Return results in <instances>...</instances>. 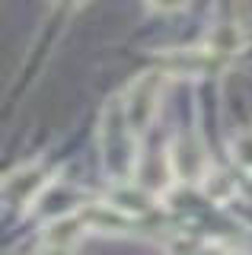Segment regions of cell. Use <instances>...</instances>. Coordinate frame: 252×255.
<instances>
[{
  "label": "cell",
  "instance_id": "3957f363",
  "mask_svg": "<svg viewBox=\"0 0 252 255\" xmlns=\"http://www.w3.org/2000/svg\"><path fill=\"white\" fill-rule=\"evenodd\" d=\"M169 172L179 182H204L211 175V159H208V147H204L198 131H182L176 140L169 143L166 153Z\"/></svg>",
  "mask_w": 252,
  "mask_h": 255
},
{
  "label": "cell",
  "instance_id": "7a4b0ae2",
  "mask_svg": "<svg viewBox=\"0 0 252 255\" xmlns=\"http://www.w3.org/2000/svg\"><path fill=\"white\" fill-rule=\"evenodd\" d=\"M166 77H169L166 70H144V74H137L128 86H125V93L118 96V99H122L125 122H128V128L137 134V137L153 125L156 112H160Z\"/></svg>",
  "mask_w": 252,
  "mask_h": 255
},
{
  "label": "cell",
  "instance_id": "30bf717a",
  "mask_svg": "<svg viewBox=\"0 0 252 255\" xmlns=\"http://www.w3.org/2000/svg\"><path fill=\"white\" fill-rule=\"evenodd\" d=\"M172 255H230L220 243L214 239H201V236H176L169 243Z\"/></svg>",
  "mask_w": 252,
  "mask_h": 255
},
{
  "label": "cell",
  "instance_id": "7c38bea8",
  "mask_svg": "<svg viewBox=\"0 0 252 255\" xmlns=\"http://www.w3.org/2000/svg\"><path fill=\"white\" fill-rule=\"evenodd\" d=\"M188 3V0H147V6L156 13H176V10H182V6Z\"/></svg>",
  "mask_w": 252,
  "mask_h": 255
},
{
  "label": "cell",
  "instance_id": "8992f818",
  "mask_svg": "<svg viewBox=\"0 0 252 255\" xmlns=\"http://www.w3.org/2000/svg\"><path fill=\"white\" fill-rule=\"evenodd\" d=\"M90 233L83 214L80 211H67V214H58L54 220H48L42 233V246H54V249H74L80 239Z\"/></svg>",
  "mask_w": 252,
  "mask_h": 255
},
{
  "label": "cell",
  "instance_id": "277c9868",
  "mask_svg": "<svg viewBox=\"0 0 252 255\" xmlns=\"http://www.w3.org/2000/svg\"><path fill=\"white\" fill-rule=\"evenodd\" d=\"M51 185V179L45 175V169L38 163L19 166L16 172H10L3 179V195L16 204H35L38 198L45 195V188Z\"/></svg>",
  "mask_w": 252,
  "mask_h": 255
},
{
  "label": "cell",
  "instance_id": "9c48e42d",
  "mask_svg": "<svg viewBox=\"0 0 252 255\" xmlns=\"http://www.w3.org/2000/svg\"><path fill=\"white\" fill-rule=\"evenodd\" d=\"M243 42H246V38H243L240 26H233V22H217V26L208 32V38H204V48H208L217 61H227V58H233L236 51H243Z\"/></svg>",
  "mask_w": 252,
  "mask_h": 255
},
{
  "label": "cell",
  "instance_id": "ba28073f",
  "mask_svg": "<svg viewBox=\"0 0 252 255\" xmlns=\"http://www.w3.org/2000/svg\"><path fill=\"white\" fill-rule=\"evenodd\" d=\"M83 220L90 230H99V233H125L131 227V217H125L118 207H112L109 201H96L83 207Z\"/></svg>",
  "mask_w": 252,
  "mask_h": 255
},
{
  "label": "cell",
  "instance_id": "8fae6325",
  "mask_svg": "<svg viewBox=\"0 0 252 255\" xmlns=\"http://www.w3.org/2000/svg\"><path fill=\"white\" fill-rule=\"evenodd\" d=\"M233 159L243 166L246 172H252V131L240 134V137L233 140Z\"/></svg>",
  "mask_w": 252,
  "mask_h": 255
},
{
  "label": "cell",
  "instance_id": "5b68a950",
  "mask_svg": "<svg viewBox=\"0 0 252 255\" xmlns=\"http://www.w3.org/2000/svg\"><path fill=\"white\" fill-rule=\"evenodd\" d=\"M214 67H220V61L208 51V48H176V51L163 54V70H166V74L204 77Z\"/></svg>",
  "mask_w": 252,
  "mask_h": 255
},
{
  "label": "cell",
  "instance_id": "4fadbf2b",
  "mask_svg": "<svg viewBox=\"0 0 252 255\" xmlns=\"http://www.w3.org/2000/svg\"><path fill=\"white\" fill-rule=\"evenodd\" d=\"M35 255H70V249H54V246H42Z\"/></svg>",
  "mask_w": 252,
  "mask_h": 255
},
{
  "label": "cell",
  "instance_id": "6da1fadb",
  "mask_svg": "<svg viewBox=\"0 0 252 255\" xmlns=\"http://www.w3.org/2000/svg\"><path fill=\"white\" fill-rule=\"evenodd\" d=\"M99 153L106 169L115 175L118 182H131L137 169V134L128 128L122 112V99H112L102 109L99 118Z\"/></svg>",
  "mask_w": 252,
  "mask_h": 255
},
{
  "label": "cell",
  "instance_id": "52a82bcc",
  "mask_svg": "<svg viewBox=\"0 0 252 255\" xmlns=\"http://www.w3.org/2000/svg\"><path fill=\"white\" fill-rule=\"evenodd\" d=\"M109 204L118 207L125 217H140V214L150 211L153 195L144 185H137V182H118L112 188V195H109Z\"/></svg>",
  "mask_w": 252,
  "mask_h": 255
}]
</instances>
